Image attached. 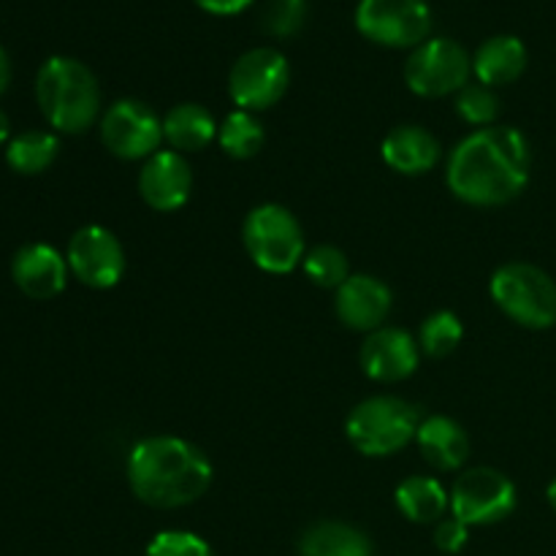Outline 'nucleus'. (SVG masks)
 Returning a JSON list of instances; mask_svg holds the SVG:
<instances>
[{
	"label": "nucleus",
	"mask_w": 556,
	"mask_h": 556,
	"mask_svg": "<svg viewBox=\"0 0 556 556\" xmlns=\"http://www.w3.org/2000/svg\"><path fill=\"white\" fill-rule=\"evenodd\" d=\"M467 538H470V527L459 519H443L434 525V543H438L440 552L445 554H459L467 546Z\"/></svg>",
	"instance_id": "nucleus-30"
},
{
	"label": "nucleus",
	"mask_w": 556,
	"mask_h": 556,
	"mask_svg": "<svg viewBox=\"0 0 556 556\" xmlns=\"http://www.w3.org/2000/svg\"><path fill=\"white\" fill-rule=\"evenodd\" d=\"M472 58L451 38H427L405 63V81L416 96L443 98L470 85Z\"/></svg>",
	"instance_id": "nucleus-8"
},
{
	"label": "nucleus",
	"mask_w": 556,
	"mask_h": 556,
	"mask_svg": "<svg viewBox=\"0 0 556 556\" xmlns=\"http://www.w3.org/2000/svg\"><path fill=\"white\" fill-rule=\"evenodd\" d=\"M421 418L410 402L391 394L369 396L358 402L345 421V434L353 448L372 459L400 454L410 440H416Z\"/></svg>",
	"instance_id": "nucleus-4"
},
{
	"label": "nucleus",
	"mask_w": 556,
	"mask_h": 556,
	"mask_svg": "<svg viewBox=\"0 0 556 556\" xmlns=\"http://www.w3.org/2000/svg\"><path fill=\"white\" fill-rule=\"evenodd\" d=\"M220 125L201 103H179L163 117V141L174 152H199L212 144Z\"/></svg>",
	"instance_id": "nucleus-20"
},
{
	"label": "nucleus",
	"mask_w": 556,
	"mask_h": 556,
	"mask_svg": "<svg viewBox=\"0 0 556 556\" xmlns=\"http://www.w3.org/2000/svg\"><path fill=\"white\" fill-rule=\"evenodd\" d=\"M250 261L269 275H288L304 261V233L296 215L280 204H261L242 223Z\"/></svg>",
	"instance_id": "nucleus-5"
},
{
	"label": "nucleus",
	"mask_w": 556,
	"mask_h": 556,
	"mask_svg": "<svg viewBox=\"0 0 556 556\" xmlns=\"http://www.w3.org/2000/svg\"><path fill=\"white\" fill-rule=\"evenodd\" d=\"M68 271L65 255H60L52 244L43 242L25 244V248L16 250L14 261H11V277H14L16 288L36 302H47V299L63 293Z\"/></svg>",
	"instance_id": "nucleus-16"
},
{
	"label": "nucleus",
	"mask_w": 556,
	"mask_h": 556,
	"mask_svg": "<svg viewBox=\"0 0 556 556\" xmlns=\"http://www.w3.org/2000/svg\"><path fill=\"white\" fill-rule=\"evenodd\" d=\"M60 141L58 136L49 130H25V134L14 136L5 150V161L16 174H41L58 161Z\"/></svg>",
	"instance_id": "nucleus-23"
},
{
	"label": "nucleus",
	"mask_w": 556,
	"mask_h": 556,
	"mask_svg": "<svg viewBox=\"0 0 556 556\" xmlns=\"http://www.w3.org/2000/svg\"><path fill=\"white\" fill-rule=\"evenodd\" d=\"M356 30L378 47L416 49L432 33V9L427 0H358Z\"/></svg>",
	"instance_id": "nucleus-7"
},
{
	"label": "nucleus",
	"mask_w": 556,
	"mask_h": 556,
	"mask_svg": "<svg viewBox=\"0 0 556 556\" xmlns=\"http://www.w3.org/2000/svg\"><path fill=\"white\" fill-rule=\"evenodd\" d=\"M201 11L206 14H215V16H233V14H242L244 9L253 5V0H195Z\"/></svg>",
	"instance_id": "nucleus-31"
},
{
	"label": "nucleus",
	"mask_w": 556,
	"mask_h": 556,
	"mask_svg": "<svg viewBox=\"0 0 556 556\" xmlns=\"http://www.w3.org/2000/svg\"><path fill=\"white\" fill-rule=\"evenodd\" d=\"M101 139L123 161H147L163 144V119L136 98L112 103L101 117Z\"/></svg>",
	"instance_id": "nucleus-11"
},
{
	"label": "nucleus",
	"mask_w": 556,
	"mask_h": 556,
	"mask_svg": "<svg viewBox=\"0 0 556 556\" xmlns=\"http://www.w3.org/2000/svg\"><path fill=\"white\" fill-rule=\"evenodd\" d=\"M9 81H11V60H9V54H5V49L0 47V96L5 92Z\"/></svg>",
	"instance_id": "nucleus-32"
},
{
	"label": "nucleus",
	"mask_w": 556,
	"mask_h": 556,
	"mask_svg": "<svg viewBox=\"0 0 556 556\" xmlns=\"http://www.w3.org/2000/svg\"><path fill=\"white\" fill-rule=\"evenodd\" d=\"M68 269L76 280L96 291L114 288L125 275V250L123 242L103 226H85L71 237L65 250Z\"/></svg>",
	"instance_id": "nucleus-12"
},
{
	"label": "nucleus",
	"mask_w": 556,
	"mask_h": 556,
	"mask_svg": "<svg viewBox=\"0 0 556 556\" xmlns=\"http://www.w3.org/2000/svg\"><path fill=\"white\" fill-rule=\"evenodd\" d=\"M307 22V0H269L261 14V27L275 38H291Z\"/></svg>",
	"instance_id": "nucleus-28"
},
{
	"label": "nucleus",
	"mask_w": 556,
	"mask_h": 556,
	"mask_svg": "<svg viewBox=\"0 0 556 556\" xmlns=\"http://www.w3.org/2000/svg\"><path fill=\"white\" fill-rule=\"evenodd\" d=\"M451 516L467 527H489L508 519L516 508V486L505 472L492 467H472L454 481Z\"/></svg>",
	"instance_id": "nucleus-9"
},
{
	"label": "nucleus",
	"mask_w": 556,
	"mask_h": 556,
	"mask_svg": "<svg viewBox=\"0 0 556 556\" xmlns=\"http://www.w3.org/2000/svg\"><path fill=\"white\" fill-rule=\"evenodd\" d=\"M532 152L521 130L489 125L454 147L445 168L448 190L472 206H503L525 193Z\"/></svg>",
	"instance_id": "nucleus-1"
},
{
	"label": "nucleus",
	"mask_w": 556,
	"mask_h": 556,
	"mask_svg": "<svg viewBox=\"0 0 556 556\" xmlns=\"http://www.w3.org/2000/svg\"><path fill=\"white\" fill-rule=\"evenodd\" d=\"M416 443L427 465L440 472H454L470 459V438L465 427L448 416L424 418L416 432Z\"/></svg>",
	"instance_id": "nucleus-17"
},
{
	"label": "nucleus",
	"mask_w": 556,
	"mask_h": 556,
	"mask_svg": "<svg viewBox=\"0 0 556 556\" xmlns=\"http://www.w3.org/2000/svg\"><path fill=\"white\" fill-rule=\"evenodd\" d=\"M489 291L494 304L525 329H548L556 324V282L541 266L525 261L500 266Z\"/></svg>",
	"instance_id": "nucleus-6"
},
{
	"label": "nucleus",
	"mask_w": 556,
	"mask_h": 556,
	"mask_svg": "<svg viewBox=\"0 0 556 556\" xmlns=\"http://www.w3.org/2000/svg\"><path fill=\"white\" fill-rule=\"evenodd\" d=\"M291 85V65L286 54L271 47L244 52L228 74V96L244 112H264L286 96Z\"/></svg>",
	"instance_id": "nucleus-10"
},
{
	"label": "nucleus",
	"mask_w": 556,
	"mask_h": 556,
	"mask_svg": "<svg viewBox=\"0 0 556 556\" xmlns=\"http://www.w3.org/2000/svg\"><path fill=\"white\" fill-rule=\"evenodd\" d=\"M527 68V47L516 36H492L478 47L472 74L481 85L503 87L519 79Z\"/></svg>",
	"instance_id": "nucleus-19"
},
{
	"label": "nucleus",
	"mask_w": 556,
	"mask_h": 556,
	"mask_svg": "<svg viewBox=\"0 0 556 556\" xmlns=\"http://www.w3.org/2000/svg\"><path fill=\"white\" fill-rule=\"evenodd\" d=\"M394 304V293L383 280L372 275H351L334 296L337 318L353 331H369L380 329L386 324Z\"/></svg>",
	"instance_id": "nucleus-15"
},
{
	"label": "nucleus",
	"mask_w": 556,
	"mask_h": 556,
	"mask_svg": "<svg viewBox=\"0 0 556 556\" xmlns=\"http://www.w3.org/2000/svg\"><path fill=\"white\" fill-rule=\"evenodd\" d=\"M546 497H548V505H552V508L556 510V481L548 483V489H546Z\"/></svg>",
	"instance_id": "nucleus-34"
},
{
	"label": "nucleus",
	"mask_w": 556,
	"mask_h": 556,
	"mask_svg": "<svg viewBox=\"0 0 556 556\" xmlns=\"http://www.w3.org/2000/svg\"><path fill=\"white\" fill-rule=\"evenodd\" d=\"M302 269L313 286L334 288V291L351 277L345 253L334 248V244H318V248L309 250L302 261Z\"/></svg>",
	"instance_id": "nucleus-26"
},
{
	"label": "nucleus",
	"mask_w": 556,
	"mask_h": 556,
	"mask_svg": "<svg viewBox=\"0 0 556 556\" xmlns=\"http://www.w3.org/2000/svg\"><path fill=\"white\" fill-rule=\"evenodd\" d=\"M9 134H11V123H9V117H5V112H0V144L9 139Z\"/></svg>",
	"instance_id": "nucleus-33"
},
{
	"label": "nucleus",
	"mask_w": 556,
	"mask_h": 556,
	"mask_svg": "<svg viewBox=\"0 0 556 556\" xmlns=\"http://www.w3.org/2000/svg\"><path fill=\"white\" fill-rule=\"evenodd\" d=\"M147 556H215L210 543L204 538L193 535V532L182 530H166L157 532L147 546Z\"/></svg>",
	"instance_id": "nucleus-29"
},
{
	"label": "nucleus",
	"mask_w": 556,
	"mask_h": 556,
	"mask_svg": "<svg viewBox=\"0 0 556 556\" xmlns=\"http://www.w3.org/2000/svg\"><path fill=\"white\" fill-rule=\"evenodd\" d=\"M217 144L226 152L228 157H237V161H250L261 152L264 147V125L258 123L253 112H237L228 114L223 119V125L217 128Z\"/></svg>",
	"instance_id": "nucleus-24"
},
{
	"label": "nucleus",
	"mask_w": 556,
	"mask_h": 556,
	"mask_svg": "<svg viewBox=\"0 0 556 556\" xmlns=\"http://www.w3.org/2000/svg\"><path fill=\"white\" fill-rule=\"evenodd\" d=\"M36 101L54 130L85 134L101 114V87L85 63L58 54L38 68Z\"/></svg>",
	"instance_id": "nucleus-3"
},
{
	"label": "nucleus",
	"mask_w": 556,
	"mask_h": 556,
	"mask_svg": "<svg viewBox=\"0 0 556 556\" xmlns=\"http://www.w3.org/2000/svg\"><path fill=\"white\" fill-rule=\"evenodd\" d=\"M193 190V172L185 155L174 150H161L147 157L139 172V193L150 210L177 212L188 204Z\"/></svg>",
	"instance_id": "nucleus-14"
},
{
	"label": "nucleus",
	"mask_w": 556,
	"mask_h": 556,
	"mask_svg": "<svg viewBox=\"0 0 556 556\" xmlns=\"http://www.w3.org/2000/svg\"><path fill=\"white\" fill-rule=\"evenodd\" d=\"M212 462L199 445L172 434L144 438L128 454V486L157 510L185 508L212 486Z\"/></svg>",
	"instance_id": "nucleus-2"
},
{
	"label": "nucleus",
	"mask_w": 556,
	"mask_h": 556,
	"mask_svg": "<svg viewBox=\"0 0 556 556\" xmlns=\"http://www.w3.org/2000/svg\"><path fill=\"white\" fill-rule=\"evenodd\" d=\"M302 556H372V543L358 527L345 521H315L299 541Z\"/></svg>",
	"instance_id": "nucleus-21"
},
{
	"label": "nucleus",
	"mask_w": 556,
	"mask_h": 556,
	"mask_svg": "<svg viewBox=\"0 0 556 556\" xmlns=\"http://www.w3.org/2000/svg\"><path fill=\"white\" fill-rule=\"evenodd\" d=\"M396 508L413 525H438L445 510H451V497L443 483L429 476H410L396 486Z\"/></svg>",
	"instance_id": "nucleus-22"
},
{
	"label": "nucleus",
	"mask_w": 556,
	"mask_h": 556,
	"mask_svg": "<svg viewBox=\"0 0 556 556\" xmlns=\"http://www.w3.org/2000/svg\"><path fill=\"white\" fill-rule=\"evenodd\" d=\"M358 362H362L367 378L378 380V383H400L418 369L421 348L413 340L410 331L396 329V326H380L367 334Z\"/></svg>",
	"instance_id": "nucleus-13"
},
{
	"label": "nucleus",
	"mask_w": 556,
	"mask_h": 556,
	"mask_svg": "<svg viewBox=\"0 0 556 556\" xmlns=\"http://www.w3.org/2000/svg\"><path fill=\"white\" fill-rule=\"evenodd\" d=\"M380 155H383L386 166L394 168L396 174L418 177L438 166L440 141L421 125H400L383 139Z\"/></svg>",
	"instance_id": "nucleus-18"
},
{
	"label": "nucleus",
	"mask_w": 556,
	"mask_h": 556,
	"mask_svg": "<svg viewBox=\"0 0 556 556\" xmlns=\"http://www.w3.org/2000/svg\"><path fill=\"white\" fill-rule=\"evenodd\" d=\"M456 112L465 123L476 125V128H489L497 119L500 101L492 87L478 81V85H467L456 92Z\"/></svg>",
	"instance_id": "nucleus-27"
},
{
	"label": "nucleus",
	"mask_w": 556,
	"mask_h": 556,
	"mask_svg": "<svg viewBox=\"0 0 556 556\" xmlns=\"http://www.w3.org/2000/svg\"><path fill=\"white\" fill-rule=\"evenodd\" d=\"M462 337H465V326H462L459 315L448 313V309H440V313H432L421 324L418 348H421L424 356L445 358L462 345Z\"/></svg>",
	"instance_id": "nucleus-25"
}]
</instances>
